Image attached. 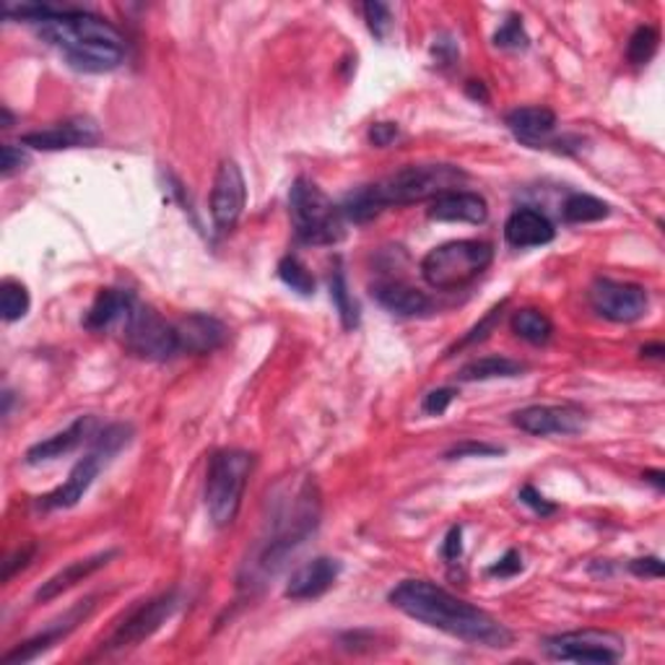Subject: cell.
Wrapping results in <instances>:
<instances>
[{"label": "cell", "instance_id": "obj_10", "mask_svg": "<svg viewBox=\"0 0 665 665\" xmlns=\"http://www.w3.org/2000/svg\"><path fill=\"white\" fill-rule=\"evenodd\" d=\"M177 608H180V593L175 590L141 601L136 608H130L122 616V622L115 626V632L107 637L102 649L105 653H126V649L138 647L141 642L153 637L175 616Z\"/></svg>", "mask_w": 665, "mask_h": 665}, {"label": "cell", "instance_id": "obj_23", "mask_svg": "<svg viewBox=\"0 0 665 665\" xmlns=\"http://www.w3.org/2000/svg\"><path fill=\"white\" fill-rule=\"evenodd\" d=\"M373 297L377 305L400 317H421L431 309V299L416 286L404 281H380L373 286Z\"/></svg>", "mask_w": 665, "mask_h": 665}, {"label": "cell", "instance_id": "obj_13", "mask_svg": "<svg viewBox=\"0 0 665 665\" xmlns=\"http://www.w3.org/2000/svg\"><path fill=\"white\" fill-rule=\"evenodd\" d=\"M91 611H95V598L83 601V603H76L73 608L66 611V616H60L58 622H52L48 629L34 634L32 639L21 642V645H17L13 649H9V653L3 655V663L6 665H21V663H32L40 657L42 653H48V649H52L58 645L60 639H66L68 634H71L76 626L83 624L89 618Z\"/></svg>", "mask_w": 665, "mask_h": 665}, {"label": "cell", "instance_id": "obj_24", "mask_svg": "<svg viewBox=\"0 0 665 665\" xmlns=\"http://www.w3.org/2000/svg\"><path fill=\"white\" fill-rule=\"evenodd\" d=\"M507 128L513 130L515 138H520L523 143L538 146L554 133L556 115L548 107H517L507 115Z\"/></svg>", "mask_w": 665, "mask_h": 665}, {"label": "cell", "instance_id": "obj_40", "mask_svg": "<svg viewBox=\"0 0 665 665\" xmlns=\"http://www.w3.org/2000/svg\"><path fill=\"white\" fill-rule=\"evenodd\" d=\"M398 126L396 122H375L373 128H369V141H373L377 149H385V146H390L393 141L398 138Z\"/></svg>", "mask_w": 665, "mask_h": 665}, {"label": "cell", "instance_id": "obj_46", "mask_svg": "<svg viewBox=\"0 0 665 665\" xmlns=\"http://www.w3.org/2000/svg\"><path fill=\"white\" fill-rule=\"evenodd\" d=\"M645 482H649V484H655V486H657V489H663V486H665V482H663V474H661V470H647V474H645Z\"/></svg>", "mask_w": 665, "mask_h": 665}, {"label": "cell", "instance_id": "obj_15", "mask_svg": "<svg viewBox=\"0 0 665 665\" xmlns=\"http://www.w3.org/2000/svg\"><path fill=\"white\" fill-rule=\"evenodd\" d=\"M99 126L91 118H71L66 122H56V126L34 130L21 138V143L29 149L40 151H63V149H81V146L99 143Z\"/></svg>", "mask_w": 665, "mask_h": 665}, {"label": "cell", "instance_id": "obj_25", "mask_svg": "<svg viewBox=\"0 0 665 665\" xmlns=\"http://www.w3.org/2000/svg\"><path fill=\"white\" fill-rule=\"evenodd\" d=\"M525 373V365L509 357H482L468 361L460 367L458 380L463 383H486V380H509V377H520Z\"/></svg>", "mask_w": 665, "mask_h": 665}, {"label": "cell", "instance_id": "obj_39", "mask_svg": "<svg viewBox=\"0 0 665 665\" xmlns=\"http://www.w3.org/2000/svg\"><path fill=\"white\" fill-rule=\"evenodd\" d=\"M520 569H523L520 554H517V552H507L497 564H492L489 575L492 577H515Z\"/></svg>", "mask_w": 665, "mask_h": 665}, {"label": "cell", "instance_id": "obj_5", "mask_svg": "<svg viewBox=\"0 0 665 665\" xmlns=\"http://www.w3.org/2000/svg\"><path fill=\"white\" fill-rule=\"evenodd\" d=\"M494 260V247L484 239H455L424 255L421 276L431 289L455 291L484 274Z\"/></svg>", "mask_w": 665, "mask_h": 665}, {"label": "cell", "instance_id": "obj_28", "mask_svg": "<svg viewBox=\"0 0 665 665\" xmlns=\"http://www.w3.org/2000/svg\"><path fill=\"white\" fill-rule=\"evenodd\" d=\"M564 221L567 224H590V221H601L611 214L608 204H603L601 198L585 196V192H575L564 200Z\"/></svg>", "mask_w": 665, "mask_h": 665}, {"label": "cell", "instance_id": "obj_12", "mask_svg": "<svg viewBox=\"0 0 665 665\" xmlns=\"http://www.w3.org/2000/svg\"><path fill=\"white\" fill-rule=\"evenodd\" d=\"M247 204V185L245 175L235 159H224L216 169L214 188H211V219L219 235H229L242 219Z\"/></svg>", "mask_w": 665, "mask_h": 665}, {"label": "cell", "instance_id": "obj_27", "mask_svg": "<svg viewBox=\"0 0 665 665\" xmlns=\"http://www.w3.org/2000/svg\"><path fill=\"white\" fill-rule=\"evenodd\" d=\"M330 299H332V305H336V309H338V317H341L344 328L346 330L357 328V325H359V305H357V299L351 297L341 262H338V266L332 268V276H330Z\"/></svg>", "mask_w": 665, "mask_h": 665}, {"label": "cell", "instance_id": "obj_11", "mask_svg": "<svg viewBox=\"0 0 665 665\" xmlns=\"http://www.w3.org/2000/svg\"><path fill=\"white\" fill-rule=\"evenodd\" d=\"M590 305L611 322H637L647 315L649 297L639 284L595 278L590 286Z\"/></svg>", "mask_w": 665, "mask_h": 665}, {"label": "cell", "instance_id": "obj_37", "mask_svg": "<svg viewBox=\"0 0 665 665\" xmlns=\"http://www.w3.org/2000/svg\"><path fill=\"white\" fill-rule=\"evenodd\" d=\"M3 161H0V172L3 177H11L13 172H19V169H24L29 165V157L24 149H19V146L13 143H3Z\"/></svg>", "mask_w": 665, "mask_h": 665}, {"label": "cell", "instance_id": "obj_14", "mask_svg": "<svg viewBox=\"0 0 665 665\" xmlns=\"http://www.w3.org/2000/svg\"><path fill=\"white\" fill-rule=\"evenodd\" d=\"M513 424L525 435H579L585 429V414L572 406H528L513 416Z\"/></svg>", "mask_w": 665, "mask_h": 665}, {"label": "cell", "instance_id": "obj_8", "mask_svg": "<svg viewBox=\"0 0 665 665\" xmlns=\"http://www.w3.org/2000/svg\"><path fill=\"white\" fill-rule=\"evenodd\" d=\"M540 649L562 663H618L626 653V642L622 634L608 629H577L546 637Z\"/></svg>", "mask_w": 665, "mask_h": 665}, {"label": "cell", "instance_id": "obj_1", "mask_svg": "<svg viewBox=\"0 0 665 665\" xmlns=\"http://www.w3.org/2000/svg\"><path fill=\"white\" fill-rule=\"evenodd\" d=\"M388 598L406 616L416 618L429 629L468 642V645L494 649L513 645V632L499 618H494L489 611L478 608L474 603L458 598L437 583H429V579H404L393 587Z\"/></svg>", "mask_w": 665, "mask_h": 665}, {"label": "cell", "instance_id": "obj_9", "mask_svg": "<svg viewBox=\"0 0 665 665\" xmlns=\"http://www.w3.org/2000/svg\"><path fill=\"white\" fill-rule=\"evenodd\" d=\"M120 330L128 349L141 359L165 361L180 354L175 322H167L157 309L143 305V301H136V307L130 309L128 320Z\"/></svg>", "mask_w": 665, "mask_h": 665}, {"label": "cell", "instance_id": "obj_38", "mask_svg": "<svg viewBox=\"0 0 665 665\" xmlns=\"http://www.w3.org/2000/svg\"><path fill=\"white\" fill-rule=\"evenodd\" d=\"M520 502H523V505H528L533 513L540 515V517L556 513V505H552V502H548L544 494H538L536 489H533V486H523Z\"/></svg>", "mask_w": 665, "mask_h": 665}, {"label": "cell", "instance_id": "obj_29", "mask_svg": "<svg viewBox=\"0 0 665 665\" xmlns=\"http://www.w3.org/2000/svg\"><path fill=\"white\" fill-rule=\"evenodd\" d=\"M32 307V299H29L27 286L21 281H13V278H6L0 284V315H3L6 322H17L29 312Z\"/></svg>", "mask_w": 665, "mask_h": 665}, {"label": "cell", "instance_id": "obj_18", "mask_svg": "<svg viewBox=\"0 0 665 665\" xmlns=\"http://www.w3.org/2000/svg\"><path fill=\"white\" fill-rule=\"evenodd\" d=\"M427 216L431 221H450V224H484L489 219V204L468 190H450L445 196L429 200Z\"/></svg>", "mask_w": 665, "mask_h": 665}, {"label": "cell", "instance_id": "obj_16", "mask_svg": "<svg viewBox=\"0 0 665 665\" xmlns=\"http://www.w3.org/2000/svg\"><path fill=\"white\" fill-rule=\"evenodd\" d=\"M338 575H341V562L330 559V556H315L312 562H305L291 572L284 595L291 601L320 598L336 585Z\"/></svg>", "mask_w": 665, "mask_h": 665}, {"label": "cell", "instance_id": "obj_44", "mask_svg": "<svg viewBox=\"0 0 665 665\" xmlns=\"http://www.w3.org/2000/svg\"><path fill=\"white\" fill-rule=\"evenodd\" d=\"M468 95L474 99H482V102H489V91H486V87L482 81H470L468 83Z\"/></svg>", "mask_w": 665, "mask_h": 665}, {"label": "cell", "instance_id": "obj_32", "mask_svg": "<svg viewBox=\"0 0 665 665\" xmlns=\"http://www.w3.org/2000/svg\"><path fill=\"white\" fill-rule=\"evenodd\" d=\"M528 34H525V27H523V19L520 17H509L505 24L497 29V34H494V44L502 50H525L528 48Z\"/></svg>", "mask_w": 665, "mask_h": 665}, {"label": "cell", "instance_id": "obj_2", "mask_svg": "<svg viewBox=\"0 0 665 665\" xmlns=\"http://www.w3.org/2000/svg\"><path fill=\"white\" fill-rule=\"evenodd\" d=\"M468 180L466 169L455 165H411L398 169L375 185H365L344 200L341 211L346 219L365 224L393 206H414L435 200L450 190H460Z\"/></svg>", "mask_w": 665, "mask_h": 665}, {"label": "cell", "instance_id": "obj_20", "mask_svg": "<svg viewBox=\"0 0 665 665\" xmlns=\"http://www.w3.org/2000/svg\"><path fill=\"white\" fill-rule=\"evenodd\" d=\"M118 556V552H99V554H91L87 556V559H76L68 564V567H63L58 572V575H52L48 583H42L40 587H37L34 593V601L37 603H50L60 598V595L71 590V587H76L79 583H83V579L95 575V572H99L102 567H107L110 564V559H115Z\"/></svg>", "mask_w": 665, "mask_h": 665}, {"label": "cell", "instance_id": "obj_41", "mask_svg": "<svg viewBox=\"0 0 665 665\" xmlns=\"http://www.w3.org/2000/svg\"><path fill=\"white\" fill-rule=\"evenodd\" d=\"M443 556L447 562H458L463 556V528L460 525H455V528H450V533H447V538L443 544Z\"/></svg>", "mask_w": 665, "mask_h": 665}, {"label": "cell", "instance_id": "obj_6", "mask_svg": "<svg viewBox=\"0 0 665 665\" xmlns=\"http://www.w3.org/2000/svg\"><path fill=\"white\" fill-rule=\"evenodd\" d=\"M289 211L294 235L305 245H338L346 237L341 206H336L312 180L299 177L291 185Z\"/></svg>", "mask_w": 665, "mask_h": 665}, {"label": "cell", "instance_id": "obj_19", "mask_svg": "<svg viewBox=\"0 0 665 665\" xmlns=\"http://www.w3.org/2000/svg\"><path fill=\"white\" fill-rule=\"evenodd\" d=\"M180 354H211L227 341V328L211 315H188L175 322Z\"/></svg>", "mask_w": 665, "mask_h": 665}, {"label": "cell", "instance_id": "obj_7", "mask_svg": "<svg viewBox=\"0 0 665 665\" xmlns=\"http://www.w3.org/2000/svg\"><path fill=\"white\" fill-rule=\"evenodd\" d=\"M133 437V429L128 424H110L99 435L91 439V450L83 455V458L76 463L71 474H68V482L60 484L56 492H50L48 497L40 499L42 509H71L83 499V494L91 489V484L97 482L99 470H102L107 463H110L115 455H118L122 447L130 443Z\"/></svg>", "mask_w": 665, "mask_h": 665}, {"label": "cell", "instance_id": "obj_21", "mask_svg": "<svg viewBox=\"0 0 665 665\" xmlns=\"http://www.w3.org/2000/svg\"><path fill=\"white\" fill-rule=\"evenodd\" d=\"M138 297L128 289H102L97 294L95 305L89 307L83 325L95 332H107L112 328H122L128 320L130 309L136 307Z\"/></svg>", "mask_w": 665, "mask_h": 665}, {"label": "cell", "instance_id": "obj_26", "mask_svg": "<svg viewBox=\"0 0 665 665\" xmlns=\"http://www.w3.org/2000/svg\"><path fill=\"white\" fill-rule=\"evenodd\" d=\"M513 330L517 338H523V341H528L533 346H544L548 344V338L554 336V322L548 320L540 309L525 307V309H517L513 315Z\"/></svg>", "mask_w": 665, "mask_h": 665}, {"label": "cell", "instance_id": "obj_3", "mask_svg": "<svg viewBox=\"0 0 665 665\" xmlns=\"http://www.w3.org/2000/svg\"><path fill=\"white\" fill-rule=\"evenodd\" d=\"M270 523H274V530L268 533L266 540H260L258 548H255V556L245 564L242 585L266 583L268 577H274L284 567L286 556L305 544L309 533H315L317 523H320V494H317L315 484H301V489L294 494L291 505L278 509L276 520Z\"/></svg>", "mask_w": 665, "mask_h": 665}, {"label": "cell", "instance_id": "obj_34", "mask_svg": "<svg viewBox=\"0 0 665 665\" xmlns=\"http://www.w3.org/2000/svg\"><path fill=\"white\" fill-rule=\"evenodd\" d=\"M505 305L507 301H502V305H497V307H492L489 312H486L484 317H482V322L478 325H474V328L468 330V336L463 338V341L455 346V349H463V346H470V344H476V341H484V338H489V332L497 328V322L502 320V309H505Z\"/></svg>", "mask_w": 665, "mask_h": 665}, {"label": "cell", "instance_id": "obj_43", "mask_svg": "<svg viewBox=\"0 0 665 665\" xmlns=\"http://www.w3.org/2000/svg\"><path fill=\"white\" fill-rule=\"evenodd\" d=\"M629 569L637 577H663V562L657 556H645V559H634Z\"/></svg>", "mask_w": 665, "mask_h": 665}, {"label": "cell", "instance_id": "obj_30", "mask_svg": "<svg viewBox=\"0 0 665 665\" xmlns=\"http://www.w3.org/2000/svg\"><path fill=\"white\" fill-rule=\"evenodd\" d=\"M278 278H281L291 291L301 294V297H312L315 294V276L309 274L305 262L294 258V255H286V258L278 262Z\"/></svg>", "mask_w": 665, "mask_h": 665}, {"label": "cell", "instance_id": "obj_35", "mask_svg": "<svg viewBox=\"0 0 665 665\" xmlns=\"http://www.w3.org/2000/svg\"><path fill=\"white\" fill-rule=\"evenodd\" d=\"M505 450L497 445H486V443H460L447 450L445 458L447 460H460V458H492V455H502Z\"/></svg>", "mask_w": 665, "mask_h": 665}, {"label": "cell", "instance_id": "obj_33", "mask_svg": "<svg viewBox=\"0 0 665 665\" xmlns=\"http://www.w3.org/2000/svg\"><path fill=\"white\" fill-rule=\"evenodd\" d=\"M361 11H365V21L369 27V32H373L377 40H385L393 27V13H390V6L385 3H377V0H369V3L361 6Z\"/></svg>", "mask_w": 665, "mask_h": 665}, {"label": "cell", "instance_id": "obj_31", "mask_svg": "<svg viewBox=\"0 0 665 665\" xmlns=\"http://www.w3.org/2000/svg\"><path fill=\"white\" fill-rule=\"evenodd\" d=\"M657 44H661V32L655 27H637V32L629 37V44H626V58L632 66H647L655 58Z\"/></svg>", "mask_w": 665, "mask_h": 665}, {"label": "cell", "instance_id": "obj_45", "mask_svg": "<svg viewBox=\"0 0 665 665\" xmlns=\"http://www.w3.org/2000/svg\"><path fill=\"white\" fill-rule=\"evenodd\" d=\"M663 354H665L663 344H653V346H645V349H642V357H647V359H663Z\"/></svg>", "mask_w": 665, "mask_h": 665}, {"label": "cell", "instance_id": "obj_22", "mask_svg": "<svg viewBox=\"0 0 665 665\" xmlns=\"http://www.w3.org/2000/svg\"><path fill=\"white\" fill-rule=\"evenodd\" d=\"M556 237L554 224L546 219L544 214L536 208H517L515 214H509L505 224V239L513 247H540L548 245Z\"/></svg>", "mask_w": 665, "mask_h": 665}, {"label": "cell", "instance_id": "obj_4", "mask_svg": "<svg viewBox=\"0 0 665 665\" xmlns=\"http://www.w3.org/2000/svg\"><path fill=\"white\" fill-rule=\"evenodd\" d=\"M252 468V453L235 450V447L214 453L206 474V509L216 528H227L237 520Z\"/></svg>", "mask_w": 665, "mask_h": 665}, {"label": "cell", "instance_id": "obj_36", "mask_svg": "<svg viewBox=\"0 0 665 665\" xmlns=\"http://www.w3.org/2000/svg\"><path fill=\"white\" fill-rule=\"evenodd\" d=\"M458 396V390L455 388H437L424 396V404H421V411L429 414V416H443L450 404Z\"/></svg>", "mask_w": 665, "mask_h": 665}, {"label": "cell", "instance_id": "obj_42", "mask_svg": "<svg viewBox=\"0 0 665 665\" xmlns=\"http://www.w3.org/2000/svg\"><path fill=\"white\" fill-rule=\"evenodd\" d=\"M32 556H34V546L19 548V552L13 554L11 559L3 564V579H6V583H9V579H11L13 575H17V569H24L27 564H29V559H32Z\"/></svg>", "mask_w": 665, "mask_h": 665}, {"label": "cell", "instance_id": "obj_17", "mask_svg": "<svg viewBox=\"0 0 665 665\" xmlns=\"http://www.w3.org/2000/svg\"><path fill=\"white\" fill-rule=\"evenodd\" d=\"M95 429H97L95 416H79V419H76L68 429L48 437L44 443H37L29 447L27 463L29 466H42V463L66 458V455L79 450L87 439H95Z\"/></svg>", "mask_w": 665, "mask_h": 665}]
</instances>
